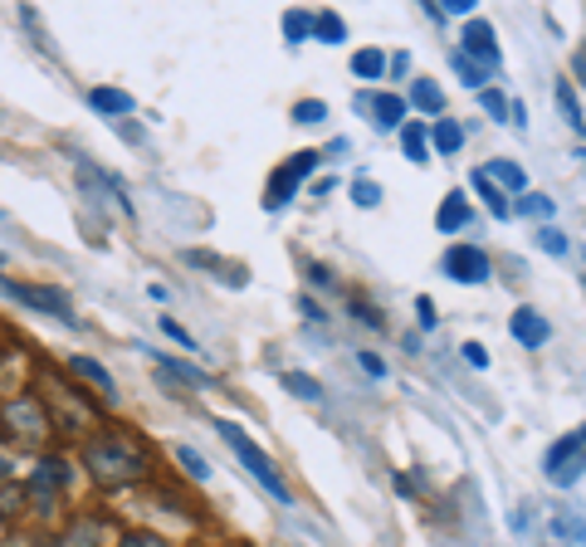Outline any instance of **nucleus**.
I'll return each mask as SVG.
<instances>
[{
	"label": "nucleus",
	"instance_id": "1",
	"mask_svg": "<svg viewBox=\"0 0 586 547\" xmlns=\"http://www.w3.org/2000/svg\"><path fill=\"white\" fill-rule=\"evenodd\" d=\"M84 469L98 488H127L146 474V455L127 435H98L84 445Z\"/></svg>",
	"mask_w": 586,
	"mask_h": 547
},
{
	"label": "nucleus",
	"instance_id": "2",
	"mask_svg": "<svg viewBox=\"0 0 586 547\" xmlns=\"http://www.w3.org/2000/svg\"><path fill=\"white\" fill-rule=\"evenodd\" d=\"M0 435H5L10 445H20V449L44 445L49 440V416H44V406H39V396H29V391L10 396L5 406H0Z\"/></svg>",
	"mask_w": 586,
	"mask_h": 547
},
{
	"label": "nucleus",
	"instance_id": "3",
	"mask_svg": "<svg viewBox=\"0 0 586 547\" xmlns=\"http://www.w3.org/2000/svg\"><path fill=\"white\" fill-rule=\"evenodd\" d=\"M215 430H220V435H225V445H230V449H234V455H240V465H244V469H250V474H254V479H259V484H264V488H269V494H273V498H279V504H293V488H289V484H283L279 465H273V459H269V455H264V449H259V445H254V440H250V435H244V430H240V425H234V420H215Z\"/></svg>",
	"mask_w": 586,
	"mask_h": 547
},
{
	"label": "nucleus",
	"instance_id": "4",
	"mask_svg": "<svg viewBox=\"0 0 586 547\" xmlns=\"http://www.w3.org/2000/svg\"><path fill=\"white\" fill-rule=\"evenodd\" d=\"M64 484H68V465L59 455H44L35 474L25 479V498L35 504V513H54L59 498H64Z\"/></svg>",
	"mask_w": 586,
	"mask_h": 547
},
{
	"label": "nucleus",
	"instance_id": "5",
	"mask_svg": "<svg viewBox=\"0 0 586 547\" xmlns=\"http://www.w3.org/2000/svg\"><path fill=\"white\" fill-rule=\"evenodd\" d=\"M318 166V152H293L289 162L279 166V171L269 176V186H264V211H279V205L293 201V191H298V181Z\"/></svg>",
	"mask_w": 586,
	"mask_h": 547
},
{
	"label": "nucleus",
	"instance_id": "6",
	"mask_svg": "<svg viewBox=\"0 0 586 547\" xmlns=\"http://www.w3.org/2000/svg\"><path fill=\"white\" fill-rule=\"evenodd\" d=\"M445 274L459 283H488V274H494V264H488L484 250H474V244H455V250L445 254Z\"/></svg>",
	"mask_w": 586,
	"mask_h": 547
},
{
	"label": "nucleus",
	"instance_id": "7",
	"mask_svg": "<svg viewBox=\"0 0 586 547\" xmlns=\"http://www.w3.org/2000/svg\"><path fill=\"white\" fill-rule=\"evenodd\" d=\"M459 44H464L459 54H464L469 64L479 59V64H484V74L498 64V35H494V25H488V20H469L464 35H459Z\"/></svg>",
	"mask_w": 586,
	"mask_h": 547
},
{
	"label": "nucleus",
	"instance_id": "8",
	"mask_svg": "<svg viewBox=\"0 0 586 547\" xmlns=\"http://www.w3.org/2000/svg\"><path fill=\"white\" fill-rule=\"evenodd\" d=\"M5 293H15V298H20V303H29V308H44V313H54L59 322L78 328L74 308H68V298H64L59 289H35V283H5Z\"/></svg>",
	"mask_w": 586,
	"mask_h": 547
},
{
	"label": "nucleus",
	"instance_id": "9",
	"mask_svg": "<svg viewBox=\"0 0 586 547\" xmlns=\"http://www.w3.org/2000/svg\"><path fill=\"white\" fill-rule=\"evenodd\" d=\"M508 328H513V338L523 342V347H543V342L552 338V328H547V318L537 308H518Z\"/></svg>",
	"mask_w": 586,
	"mask_h": 547
},
{
	"label": "nucleus",
	"instance_id": "10",
	"mask_svg": "<svg viewBox=\"0 0 586 547\" xmlns=\"http://www.w3.org/2000/svg\"><path fill=\"white\" fill-rule=\"evenodd\" d=\"M582 449H586V425H576L572 435H562L552 449H547V459H543V465H547V479H557V474H562V469L572 465V459L582 455Z\"/></svg>",
	"mask_w": 586,
	"mask_h": 547
},
{
	"label": "nucleus",
	"instance_id": "11",
	"mask_svg": "<svg viewBox=\"0 0 586 547\" xmlns=\"http://www.w3.org/2000/svg\"><path fill=\"white\" fill-rule=\"evenodd\" d=\"M146 357H156V367H162L166 381H186V386H211V377H205L201 367H191V361H176V357H162V352H146Z\"/></svg>",
	"mask_w": 586,
	"mask_h": 547
},
{
	"label": "nucleus",
	"instance_id": "12",
	"mask_svg": "<svg viewBox=\"0 0 586 547\" xmlns=\"http://www.w3.org/2000/svg\"><path fill=\"white\" fill-rule=\"evenodd\" d=\"M68 367H74L78 377H88V381H93V386L103 391V400H113V396H117V381L107 377V367H103V361H93V357H68Z\"/></svg>",
	"mask_w": 586,
	"mask_h": 547
},
{
	"label": "nucleus",
	"instance_id": "13",
	"mask_svg": "<svg viewBox=\"0 0 586 547\" xmlns=\"http://www.w3.org/2000/svg\"><path fill=\"white\" fill-rule=\"evenodd\" d=\"M435 225H440V230H459V225H469V205H464V195L449 191L445 201H440V211H435Z\"/></svg>",
	"mask_w": 586,
	"mask_h": 547
},
{
	"label": "nucleus",
	"instance_id": "14",
	"mask_svg": "<svg viewBox=\"0 0 586 547\" xmlns=\"http://www.w3.org/2000/svg\"><path fill=\"white\" fill-rule=\"evenodd\" d=\"M88 103L98 107V113H132V93H123V88H93L88 93Z\"/></svg>",
	"mask_w": 586,
	"mask_h": 547
},
{
	"label": "nucleus",
	"instance_id": "15",
	"mask_svg": "<svg viewBox=\"0 0 586 547\" xmlns=\"http://www.w3.org/2000/svg\"><path fill=\"white\" fill-rule=\"evenodd\" d=\"M410 107H420V113H440V107H445V93H440V84H430V78H416V84H410Z\"/></svg>",
	"mask_w": 586,
	"mask_h": 547
},
{
	"label": "nucleus",
	"instance_id": "16",
	"mask_svg": "<svg viewBox=\"0 0 586 547\" xmlns=\"http://www.w3.org/2000/svg\"><path fill=\"white\" fill-rule=\"evenodd\" d=\"M371 113H377V127H396L400 117H406V98L377 93V98H371Z\"/></svg>",
	"mask_w": 586,
	"mask_h": 547
},
{
	"label": "nucleus",
	"instance_id": "17",
	"mask_svg": "<svg viewBox=\"0 0 586 547\" xmlns=\"http://www.w3.org/2000/svg\"><path fill=\"white\" fill-rule=\"evenodd\" d=\"M400 147H406L410 162H425V156H430V132H425V123H406V127H400Z\"/></svg>",
	"mask_w": 586,
	"mask_h": 547
},
{
	"label": "nucleus",
	"instance_id": "18",
	"mask_svg": "<svg viewBox=\"0 0 586 547\" xmlns=\"http://www.w3.org/2000/svg\"><path fill=\"white\" fill-rule=\"evenodd\" d=\"M98 543H103V523H93V518L74 523L64 537H59V547H98Z\"/></svg>",
	"mask_w": 586,
	"mask_h": 547
},
{
	"label": "nucleus",
	"instance_id": "19",
	"mask_svg": "<svg viewBox=\"0 0 586 547\" xmlns=\"http://www.w3.org/2000/svg\"><path fill=\"white\" fill-rule=\"evenodd\" d=\"M484 176H488V181H494V186H513V191H518V186H527L523 166H518V162H508V156H498V162H488V166H484Z\"/></svg>",
	"mask_w": 586,
	"mask_h": 547
},
{
	"label": "nucleus",
	"instance_id": "20",
	"mask_svg": "<svg viewBox=\"0 0 586 547\" xmlns=\"http://www.w3.org/2000/svg\"><path fill=\"white\" fill-rule=\"evenodd\" d=\"M557 107H562V117L572 123V132H582V137H586V113H582V103H576L572 84H557Z\"/></svg>",
	"mask_w": 586,
	"mask_h": 547
},
{
	"label": "nucleus",
	"instance_id": "21",
	"mask_svg": "<svg viewBox=\"0 0 586 547\" xmlns=\"http://www.w3.org/2000/svg\"><path fill=\"white\" fill-rule=\"evenodd\" d=\"M313 35H318L322 44H342V39H347V25H342L332 10H322V15H313Z\"/></svg>",
	"mask_w": 586,
	"mask_h": 547
},
{
	"label": "nucleus",
	"instance_id": "22",
	"mask_svg": "<svg viewBox=\"0 0 586 547\" xmlns=\"http://www.w3.org/2000/svg\"><path fill=\"white\" fill-rule=\"evenodd\" d=\"M381 68H386L381 49H357V54H352V74H357V78H371V84H377Z\"/></svg>",
	"mask_w": 586,
	"mask_h": 547
},
{
	"label": "nucleus",
	"instance_id": "23",
	"mask_svg": "<svg viewBox=\"0 0 586 547\" xmlns=\"http://www.w3.org/2000/svg\"><path fill=\"white\" fill-rule=\"evenodd\" d=\"M469 181H474V191H479V195H484V201H488V211H494L498 220H504V215H508V201H504V191H498V186L488 181L484 171H474V176H469Z\"/></svg>",
	"mask_w": 586,
	"mask_h": 547
},
{
	"label": "nucleus",
	"instance_id": "24",
	"mask_svg": "<svg viewBox=\"0 0 586 547\" xmlns=\"http://www.w3.org/2000/svg\"><path fill=\"white\" fill-rule=\"evenodd\" d=\"M283 391H293L298 400H318L322 396V386L313 377H303V371H283Z\"/></svg>",
	"mask_w": 586,
	"mask_h": 547
},
{
	"label": "nucleus",
	"instance_id": "25",
	"mask_svg": "<svg viewBox=\"0 0 586 547\" xmlns=\"http://www.w3.org/2000/svg\"><path fill=\"white\" fill-rule=\"evenodd\" d=\"M430 137H435V147H440L445 156L464 147V127H459V123H435V132H430Z\"/></svg>",
	"mask_w": 586,
	"mask_h": 547
},
{
	"label": "nucleus",
	"instance_id": "26",
	"mask_svg": "<svg viewBox=\"0 0 586 547\" xmlns=\"http://www.w3.org/2000/svg\"><path fill=\"white\" fill-rule=\"evenodd\" d=\"M283 35H289V44L308 39L313 35V15H308V10H289V15H283Z\"/></svg>",
	"mask_w": 586,
	"mask_h": 547
},
{
	"label": "nucleus",
	"instance_id": "27",
	"mask_svg": "<svg viewBox=\"0 0 586 547\" xmlns=\"http://www.w3.org/2000/svg\"><path fill=\"white\" fill-rule=\"evenodd\" d=\"M552 533H557V537H566V543H582V547H586V518H576V513L557 518Z\"/></svg>",
	"mask_w": 586,
	"mask_h": 547
},
{
	"label": "nucleus",
	"instance_id": "28",
	"mask_svg": "<svg viewBox=\"0 0 586 547\" xmlns=\"http://www.w3.org/2000/svg\"><path fill=\"white\" fill-rule=\"evenodd\" d=\"M352 201H357L361 211H371V205L381 201V186H377V181H367V176H357V181H352Z\"/></svg>",
	"mask_w": 586,
	"mask_h": 547
},
{
	"label": "nucleus",
	"instance_id": "29",
	"mask_svg": "<svg viewBox=\"0 0 586 547\" xmlns=\"http://www.w3.org/2000/svg\"><path fill=\"white\" fill-rule=\"evenodd\" d=\"M449 68H455V74H459V78H464V84H469V88H479V84H484V78H488V74H484V68H479V64H469V59H464V54H449Z\"/></svg>",
	"mask_w": 586,
	"mask_h": 547
},
{
	"label": "nucleus",
	"instance_id": "30",
	"mask_svg": "<svg viewBox=\"0 0 586 547\" xmlns=\"http://www.w3.org/2000/svg\"><path fill=\"white\" fill-rule=\"evenodd\" d=\"M322 117H328V107H322L318 98H308V103H293V123L313 127V123H322Z\"/></svg>",
	"mask_w": 586,
	"mask_h": 547
},
{
	"label": "nucleus",
	"instance_id": "31",
	"mask_svg": "<svg viewBox=\"0 0 586 547\" xmlns=\"http://www.w3.org/2000/svg\"><path fill=\"white\" fill-rule=\"evenodd\" d=\"M176 459H181V465H186V469H191V479H205V474H211V465H205V459H201V455H195V449H191V445H176Z\"/></svg>",
	"mask_w": 586,
	"mask_h": 547
},
{
	"label": "nucleus",
	"instance_id": "32",
	"mask_svg": "<svg viewBox=\"0 0 586 547\" xmlns=\"http://www.w3.org/2000/svg\"><path fill=\"white\" fill-rule=\"evenodd\" d=\"M117 547H171V543H166L162 533H146V527H137V533H127Z\"/></svg>",
	"mask_w": 586,
	"mask_h": 547
},
{
	"label": "nucleus",
	"instance_id": "33",
	"mask_svg": "<svg viewBox=\"0 0 586 547\" xmlns=\"http://www.w3.org/2000/svg\"><path fill=\"white\" fill-rule=\"evenodd\" d=\"M537 244H543V254H557V259H562V254L572 250V244H566V234H562V230H543V234H537Z\"/></svg>",
	"mask_w": 586,
	"mask_h": 547
},
{
	"label": "nucleus",
	"instance_id": "34",
	"mask_svg": "<svg viewBox=\"0 0 586 547\" xmlns=\"http://www.w3.org/2000/svg\"><path fill=\"white\" fill-rule=\"evenodd\" d=\"M523 211H527V215H543V220H547V215L557 211V201H552V195H527Z\"/></svg>",
	"mask_w": 586,
	"mask_h": 547
},
{
	"label": "nucleus",
	"instance_id": "35",
	"mask_svg": "<svg viewBox=\"0 0 586 547\" xmlns=\"http://www.w3.org/2000/svg\"><path fill=\"white\" fill-rule=\"evenodd\" d=\"M582 474H586V449H582V455H576V459H572V465H566V469H562V474H557V479H552V484H576V479H582Z\"/></svg>",
	"mask_w": 586,
	"mask_h": 547
},
{
	"label": "nucleus",
	"instance_id": "36",
	"mask_svg": "<svg viewBox=\"0 0 586 547\" xmlns=\"http://www.w3.org/2000/svg\"><path fill=\"white\" fill-rule=\"evenodd\" d=\"M162 332H166V338H171V342H181V347H195V342H191V332H186L176 318H162Z\"/></svg>",
	"mask_w": 586,
	"mask_h": 547
},
{
	"label": "nucleus",
	"instance_id": "37",
	"mask_svg": "<svg viewBox=\"0 0 586 547\" xmlns=\"http://www.w3.org/2000/svg\"><path fill=\"white\" fill-rule=\"evenodd\" d=\"M416 313H420V328H435V322H440V318H435V303H430L425 293L416 298Z\"/></svg>",
	"mask_w": 586,
	"mask_h": 547
},
{
	"label": "nucleus",
	"instance_id": "38",
	"mask_svg": "<svg viewBox=\"0 0 586 547\" xmlns=\"http://www.w3.org/2000/svg\"><path fill=\"white\" fill-rule=\"evenodd\" d=\"M357 361H361V371H367V377H386V361L371 357V352H357Z\"/></svg>",
	"mask_w": 586,
	"mask_h": 547
},
{
	"label": "nucleus",
	"instance_id": "39",
	"mask_svg": "<svg viewBox=\"0 0 586 547\" xmlns=\"http://www.w3.org/2000/svg\"><path fill=\"white\" fill-rule=\"evenodd\" d=\"M464 361H469V367H479V371H484V367H488V352L479 347V342H464Z\"/></svg>",
	"mask_w": 586,
	"mask_h": 547
},
{
	"label": "nucleus",
	"instance_id": "40",
	"mask_svg": "<svg viewBox=\"0 0 586 547\" xmlns=\"http://www.w3.org/2000/svg\"><path fill=\"white\" fill-rule=\"evenodd\" d=\"M484 107H488V117H498V123H504V117H508V103H504V98H498V93H484Z\"/></svg>",
	"mask_w": 586,
	"mask_h": 547
},
{
	"label": "nucleus",
	"instance_id": "41",
	"mask_svg": "<svg viewBox=\"0 0 586 547\" xmlns=\"http://www.w3.org/2000/svg\"><path fill=\"white\" fill-rule=\"evenodd\" d=\"M474 5L479 0H449V5H440V15H445V10L449 15H474Z\"/></svg>",
	"mask_w": 586,
	"mask_h": 547
},
{
	"label": "nucleus",
	"instance_id": "42",
	"mask_svg": "<svg viewBox=\"0 0 586 547\" xmlns=\"http://www.w3.org/2000/svg\"><path fill=\"white\" fill-rule=\"evenodd\" d=\"M357 322H367V328H381V313H377V308H361V303H357Z\"/></svg>",
	"mask_w": 586,
	"mask_h": 547
},
{
	"label": "nucleus",
	"instance_id": "43",
	"mask_svg": "<svg viewBox=\"0 0 586 547\" xmlns=\"http://www.w3.org/2000/svg\"><path fill=\"white\" fill-rule=\"evenodd\" d=\"M332 186H337V176H322V181H313V195H332Z\"/></svg>",
	"mask_w": 586,
	"mask_h": 547
},
{
	"label": "nucleus",
	"instance_id": "44",
	"mask_svg": "<svg viewBox=\"0 0 586 547\" xmlns=\"http://www.w3.org/2000/svg\"><path fill=\"white\" fill-rule=\"evenodd\" d=\"M298 308H303V313H308V318H313V322H322V308H318V303H313V298H298Z\"/></svg>",
	"mask_w": 586,
	"mask_h": 547
},
{
	"label": "nucleus",
	"instance_id": "45",
	"mask_svg": "<svg viewBox=\"0 0 586 547\" xmlns=\"http://www.w3.org/2000/svg\"><path fill=\"white\" fill-rule=\"evenodd\" d=\"M572 68H576V78H582V84H586V44H582V49H576V59H572Z\"/></svg>",
	"mask_w": 586,
	"mask_h": 547
},
{
	"label": "nucleus",
	"instance_id": "46",
	"mask_svg": "<svg viewBox=\"0 0 586 547\" xmlns=\"http://www.w3.org/2000/svg\"><path fill=\"white\" fill-rule=\"evenodd\" d=\"M5 479H10V459L0 455V484H5Z\"/></svg>",
	"mask_w": 586,
	"mask_h": 547
},
{
	"label": "nucleus",
	"instance_id": "47",
	"mask_svg": "<svg viewBox=\"0 0 586 547\" xmlns=\"http://www.w3.org/2000/svg\"><path fill=\"white\" fill-rule=\"evenodd\" d=\"M0 220H5V211H0Z\"/></svg>",
	"mask_w": 586,
	"mask_h": 547
}]
</instances>
